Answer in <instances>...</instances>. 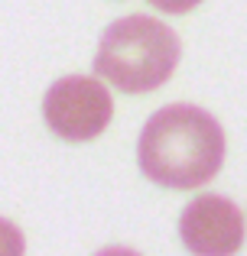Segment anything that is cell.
Instances as JSON below:
<instances>
[{
	"label": "cell",
	"mask_w": 247,
	"mask_h": 256,
	"mask_svg": "<svg viewBox=\"0 0 247 256\" xmlns=\"http://www.w3.org/2000/svg\"><path fill=\"white\" fill-rule=\"evenodd\" d=\"M179 56V36L163 20L133 13L104 30L95 56V72L124 94H146L172 78Z\"/></svg>",
	"instance_id": "7a4b0ae2"
},
{
	"label": "cell",
	"mask_w": 247,
	"mask_h": 256,
	"mask_svg": "<svg viewBox=\"0 0 247 256\" xmlns=\"http://www.w3.org/2000/svg\"><path fill=\"white\" fill-rule=\"evenodd\" d=\"M114 117V100L108 88L95 78L69 75L56 82L43 98V120L56 136L69 143H85L104 133Z\"/></svg>",
	"instance_id": "3957f363"
},
{
	"label": "cell",
	"mask_w": 247,
	"mask_h": 256,
	"mask_svg": "<svg viewBox=\"0 0 247 256\" xmlns=\"http://www.w3.org/2000/svg\"><path fill=\"white\" fill-rule=\"evenodd\" d=\"M0 253H23V234L7 220H0Z\"/></svg>",
	"instance_id": "5b68a950"
},
{
	"label": "cell",
	"mask_w": 247,
	"mask_h": 256,
	"mask_svg": "<svg viewBox=\"0 0 247 256\" xmlns=\"http://www.w3.org/2000/svg\"><path fill=\"white\" fill-rule=\"evenodd\" d=\"M153 6H156V10H163V13H189L192 6H198L202 4V0H150Z\"/></svg>",
	"instance_id": "8992f818"
},
{
	"label": "cell",
	"mask_w": 247,
	"mask_h": 256,
	"mask_svg": "<svg viewBox=\"0 0 247 256\" xmlns=\"http://www.w3.org/2000/svg\"><path fill=\"white\" fill-rule=\"evenodd\" d=\"M179 237L185 250L198 256H228L241 250L244 214L231 198L221 194H198L189 201L179 218Z\"/></svg>",
	"instance_id": "277c9868"
},
{
	"label": "cell",
	"mask_w": 247,
	"mask_h": 256,
	"mask_svg": "<svg viewBox=\"0 0 247 256\" xmlns=\"http://www.w3.org/2000/svg\"><path fill=\"white\" fill-rule=\"evenodd\" d=\"M140 172L163 188H202L221 172L224 130L208 110L169 104L143 124L137 140Z\"/></svg>",
	"instance_id": "6da1fadb"
}]
</instances>
